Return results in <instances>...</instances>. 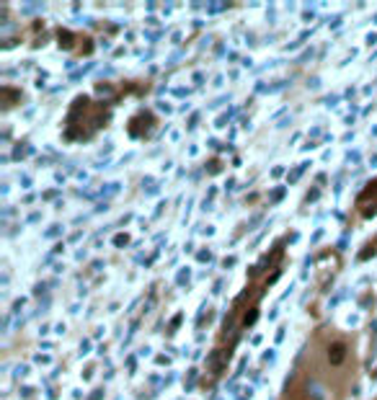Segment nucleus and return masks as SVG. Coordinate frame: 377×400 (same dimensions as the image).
<instances>
[{
	"label": "nucleus",
	"mask_w": 377,
	"mask_h": 400,
	"mask_svg": "<svg viewBox=\"0 0 377 400\" xmlns=\"http://www.w3.org/2000/svg\"><path fill=\"white\" fill-rule=\"evenodd\" d=\"M326 356H328V364H331V367H341V364L346 362V356H349V349H346V344L333 341V344H328Z\"/></svg>",
	"instance_id": "1"
},
{
	"label": "nucleus",
	"mask_w": 377,
	"mask_h": 400,
	"mask_svg": "<svg viewBox=\"0 0 377 400\" xmlns=\"http://www.w3.org/2000/svg\"><path fill=\"white\" fill-rule=\"evenodd\" d=\"M0 93H3V106H6V109H8V106H13L16 101H21V93H18L16 88H3Z\"/></svg>",
	"instance_id": "2"
},
{
	"label": "nucleus",
	"mask_w": 377,
	"mask_h": 400,
	"mask_svg": "<svg viewBox=\"0 0 377 400\" xmlns=\"http://www.w3.org/2000/svg\"><path fill=\"white\" fill-rule=\"evenodd\" d=\"M367 199H374V212H377V181L364 188V194L359 196V202H367Z\"/></svg>",
	"instance_id": "3"
},
{
	"label": "nucleus",
	"mask_w": 377,
	"mask_h": 400,
	"mask_svg": "<svg viewBox=\"0 0 377 400\" xmlns=\"http://www.w3.org/2000/svg\"><path fill=\"white\" fill-rule=\"evenodd\" d=\"M73 34H68V31H59V44H65V49H70V44H73Z\"/></svg>",
	"instance_id": "4"
},
{
	"label": "nucleus",
	"mask_w": 377,
	"mask_h": 400,
	"mask_svg": "<svg viewBox=\"0 0 377 400\" xmlns=\"http://www.w3.org/2000/svg\"><path fill=\"white\" fill-rule=\"evenodd\" d=\"M256 315H259L256 310H250V312H245V318H243V325H254V323H256Z\"/></svg>",
	"instance_id": "5"
}]
</instances>
